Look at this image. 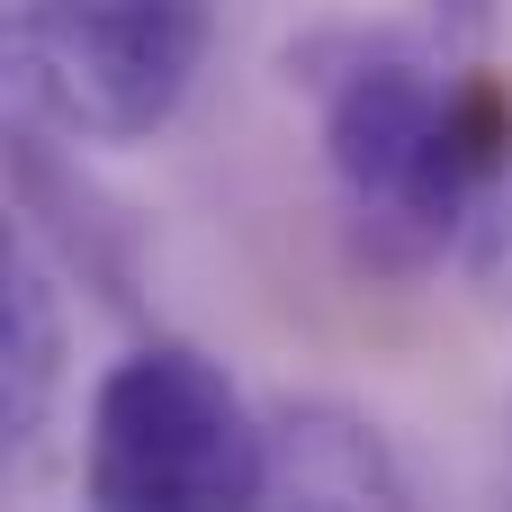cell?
I'll list each match as a JSON object with an SVG mask.
<instances>
[{"instance_id": "obj_2", "label": "cell", "mask_w": 512, "mask_h": 512, "mask_svg": "<svg viewBox=\"0 0 512 512\" xmlns=\"http://www.w3.org/2000/svg\"><path fill=\"white\" fill-rule=\"evenodd\" d=\"M81 486L90 512H261L270 432L207 351L144 342L90 387Z\"/></svg>"}, {"instance_id": "obj_6", "label": "cell", "mask_w": 512, "mask_h": 512, "mask_svg": "<svg viewBox=\"0 0 512 512\" xmlns=\"http://www.w3.org/2000/svg\"><path fill=\"white\" fill-rule=\"evenodd\" d=\"M432 9H441V18H450V27H459V36H477V27H486V18H495V0H432Z\"/></svg>"}, {"instance_id": "obj_5", "label": "cell", "mask_w": 512, "mask_h": 512, "mask_svg": "<svg viewBox=\"0 0 512 512\" xmlns=\"http://www.w3.org/2000/svg\"><path fill=\"white\" fill-rule=\"evenodd\" d=\"M63 297L36 243H9V279H0V405H9V450H27L63 396Z\"/></svg>"}, {"instance_id": "obj_1", "label": "cell", "mask_w": 512, "mask_h": 512, "mask_svg": "<svg viewBox=\"0 0 512 512\" xmlns=\"http://www.w3.org/2000/svg\"><path fill=\"white\" fill-rule=\"evenodd\" d=\"M351 216L405 252L495 243L512 198V81L450 72L405 36H315L297 54Z\"/></svg>"}, {"instance_id": "obj_3", "label": "cell", "mask_w": 512, "mask_h": 512, "mask_svg": "<svg viewBox=\"0 0 512 512\" xmlns=\"http://www.w3.org/2000/svg\"><path fill=\"white\" fill-rule=\"evenodd\" d=\"M216 0H9L18 99L72 144H144L180 117Z\"/></svg>"}, {"instance_id": "obj_4", "label": "cell", "mask_w": 512, "mask_h": 512, "mask_svg": "<svg viewBox=\"0 0 512 512\" xmlns=\"http://www.w3.org/2000/svg\"><path fill=\"white\" fill-rule=\"evenodd\" d=\"M261 512H405L387 441L333 405H297L270 432V504Z\"/></svg>"}]
</instances>
